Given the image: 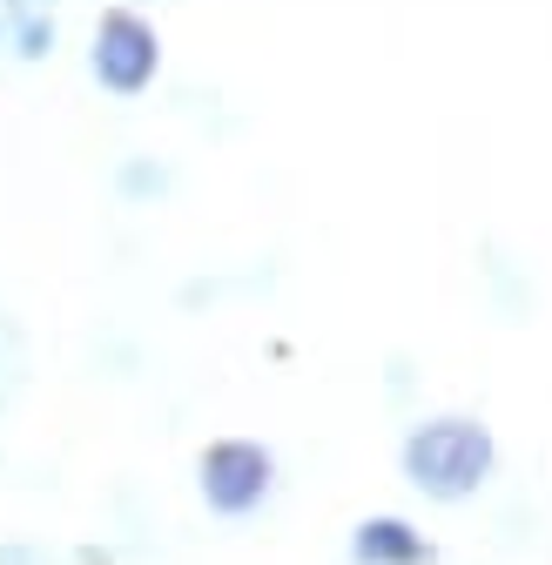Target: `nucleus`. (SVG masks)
<instances>
[{"mask_svg":"<svg viewBox=\"0 0 552 565\" xmlns=\"http://www.w3.org/2000/svg\"><path fill=\"white\" fill-rule=\"evenodd\" d=\"M95 371H102L108 384L142 377V343H135V330H102V337H95Z\"/></svg>","mask_w":552,"mask_h":565,"instance_id":"nucleus-9","label":"nucleus"},{"mask_svg":"<svg viewBox=\"0 0 552 565\" xmlns=\"http://www.w3.org/2000/svg\"><path fill=\"white\" fill-rule=\"evenodd\" d=\"M176 189H182V169L156 149H128L108 162V195L121 209H162V202H176Z\"/></svg>","mask_w":552,"mask_h":565,"instance_id":"nucleus-6","label":"nucleus"},{"mask_svg":"<svg viewBox=\"0 0 552 565\" xmlns=\"http://www.w3.org/2000/svg\"><path fill=\"white\" fill-rule=\"evenodd\" d=\"M28 384V330L14 310H0V411H8Z\"/></svg>","mask_w":552,"mask_h":565,"instance_id":"nucleus-8","label":"nucleus"},{"mask_svg":"<svg viewBox=\"0 0 552 565\" xmlns=\"http://www.w3.org/2000/svg\"><path fill=\"white\" fill-rule=\"evenodd\" d=\"M82 67H88V82L108 102H142L169 75V41L149 21V8H135V0H108V8H95V21L82 34Z\"/></svg>","mask_w":552,"mask_h":565,"instance_id":"nucleus-3","label":"nucleus"},{"mask_svg":"<svg viewBox=\"0 0 552 565\" xmlns=\"http://www.w3.org/2000/svg\"><path fill=\"white\" fill-rule=\"evenodd\" d=\"M506 471V445L478 411H418L397 431V478L425 505H478Z\"/></svg>","mask_w":552,"mask_h":565,"instance_id":"nucleus-1","label":"nucleus"},{"mask_svg":"<svg viewBox=\"0 0 552 565\" xmlns=\"http://www.w3.org/2000/svg\"><path fill=\"white\" fill-rule=\"evenodd\" d=\"M0 565H67V558L47 552L41 539H0Z\"/></svg>","mask_w":552,"mask_h":565,"instance_id":"nucleus-10","label":"nucleus"},{"mask_svg":"<svg viewBox=\"0 0 552 565\" xmlns=\"http://www.w3.org/2000/svg\"><path fill=\"white\" fill-rule=\"evenodd\" d=\"M189 491H195L202 519L256 525L276 505V491H284V451L269 438H256V431H216L189 458Z\"/></svg>","mask_w":552,"mask_h":565,"instance_id":"nucleus-2","label":"nucleus"},{"mask_svg":"<svg viewBox=\"0 0 552 565\" xmlns=\"http://www.w3.org/2000/svg\"><path fill=\"white\" fill-rule=\"evenodd\" d=\"M0 28L14 67H41L61 47V0H0Z\"/></svg>","mask_w":552,"mask_h":565,"instance_id":"nucleus-7","label":"nucleus"},{"mask_svg":"<svg viewBox=\"0 0 552 565\" xmlns=\"http://www.w3.org/2000/svg\"><path fill=\"white\" fill-rule=\"evenodd\" d=\"M478 290H486V310L499 317V323H532V310H539V282H532V269L519 263V249H506V243H478Z\"/></svg>","mask_w":552,"mask_h":565,"instance_id":"nucleus-5","label":"nucleus"},{"mask_svg":"<svg viewBox=\"0 0 552 565\" xmlns=\"http://www.w3.org/2000/svg\"><path fill=\"white\" fill-rule=\"evenodd\" d=\"M384 397H391V404H411V397H418V364H411V358H391V364H384Z\"/></svg>","mask_w":552,"mask_h":565,"instance_id":"nucleus-11","label":"nucleus"},{"mask_svg":"<svg viewBox=\"0 0 552 565\" xmlns=\"http://www.w3.org/2000/svg\"><path fill=\"white\" fill-rule=\"evenodd\" d=\"M343 565H445V545L411 512H364L343 532Z\"/></svg>","mask_w":552,"mask_h":565,"instance_id":"nucleus-4","label":"nucleus"}]
</instances>
